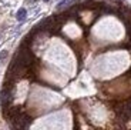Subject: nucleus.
<instances>
[{
    "mask_svg": "<svg viewBox=\"0 0 131 130\" xmlns=\"http://www.w3.org/2000/svg\"><path fill=\"white\" fill-rule=\"evenodd\" d=\"M14 87H4L2 89V93H0V101H2V107H7L13 103L14 100Z\"/></svg>",
    "mask_w": 131,
    "mask_h": 130,
    "instance_id": "obj_1",
    "label": "nucleus"
},
{
    "mask_svg": "<svg viewBox=\"0 0 131 130\" xmlns=\"http://www.w3.org/2000/svg\"><path fill=\"white\" fill-rule=\"evenodd\" d=\"M71 3H75V0H63V2H60L59 3V10H63V9H66V7H69Z\"/></svg>",
    "mask_w": 131,
    "mask_h": 130,
    "instance_id": "obj_2",
    "label": "nucleus"
},
{
    "mask_svg": "<svg viewBox=\"0 0 131 130\" xmlns=\"http://www.w3.org/2000/svg\"><path fill=\"white\" fill-rule=\"evenodd\" d=\"M26 9H19V12H17V20H24L26 19Z\"/></svg>",
    "mask_w": 131,
    "mask_h": 130,
    "instance_id": "obj_3",
    "label": "nucleus"
},
{
    "mask_svg": "<svg viewBox=\"0 0 131 130\" xmlns=\"http://www.w3.org/2000/svg\"><path fill=\"white\" fill-rule=\"evenodd\" d=\"M7 57V50H3L0 53V62H4V59Z\"/></svg>",
    "mask_w": 131,
    "mask_h": 130,
    "instance_id": "obj_4",
    "label": "nucleus"
},
{
    "mask_svg": "<svg viewBox=\"0 0 131 130\" xmlns=\"http://www.w3.org/2000/svg\"><path fill=\"white\" fill-rule=\"evenodd\" d=\"M44 2H49V0H44Z\"/></svg>",
    "mask_w": 131,
    "mask_h": 130,
    "instance_id": "obj_5",
    "label": "nucleus"
}]
</instances>
